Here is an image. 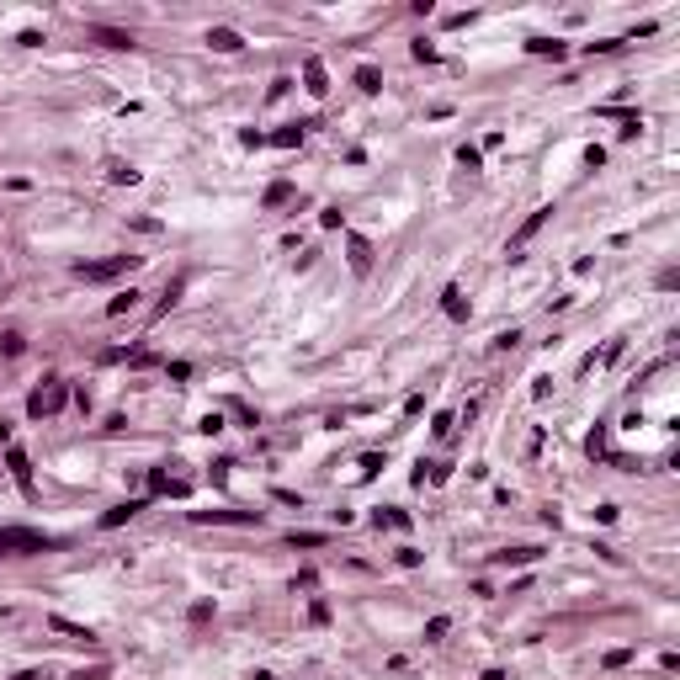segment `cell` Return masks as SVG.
I'll return each mask as SVG.
<instances>
[{
    "instance_id": "6da1fadb",
    "label": "cell",
    "mask_w": 680,
    "mask_h": 680,
    "mask_svg": "<svg viewBox=\"0 0 680 680\" xmlns=\"http://www.w3.org/2000/svg\"><path fill=\"white\" fill-rule=\"evenodd\" d=\"M64 548V537H48V532H32V526H6L0 532V558H16V553H48Z\"/></svg>"
},
{
    "instance_id": "7a4b0ae2",
    "label": "cell",
    "mask_w": 680,
    "mask_h": 680,
    "mask_svg": "<svg viewBox=\"0 0 680 680\" xmlns=\"http://www.w3.org/2000/svg\"><path fill=\"white\" fill-rule=\"evenodd\" d=\"M64 404H70V388H64L59 378H48L43 388H32V399H27V415L43 420V415H59Z\"/></svg>"
},
{
    "instance_id": "3957f363",
    "label": "cell",
    "mask_w": 680,
    "mask_h": 680,
    "mask_svg": "<svg viewBox=\"0 0 680 680\" xmlns=\"http://www.w3.org/2000/svg\"><path fill=\"white\" fill-rule=\"evenodd\" d=\"M143 255H112V261H91V266H80V276L85 282H112V276H122V271H133Z\"/></svg>"
},
{
    "instance_id": "277c9868",
    "label": "cell",
    "mask_w": 680,
    "mask_h": 680,
    "mask_svg": "<svg viewBox=\"0 0 680 680\" xmlns=\"http://www.w3.org/2000/svg\"><path fill=\"white\" fill-rule=\"evenodd\" d=\"M548 218H553V207H537V213H532L521 229H515V239L505 245V255H511V261H521V250H526V245H532V239L542 234V224H548Z\"/></svg>"
},
{
    "instance_id": "5b68a950",
    "label": "cell",
    "mask_w": 680,
    "mask_h": 680,
    "mask_svg": "<svg viewBox=\"0 0 680 680\" xmlns=\"http://www.w3.org/2000/svg\"><path fill=\"white\" fill-rule=\"evenodd\" d=\"M191 521H213V526H261V511H191Z\"/></svg>"
},
{
    "instance_id": "8992f818",
    "label": "cell",
    "mask_w": 680,
    "mask_h": 680,
    "mask_svg": "<svg viewBox=\"0 0 680 680\" xmlns=\"http://www.w3.org/2000/svg\"><path fill=\"white\" fill-rule=\"evenodd\" d=\"M186 489H191L186 478H170L165 468H149V494H176V500H181Z\"/></svg>"
},
{
    "instance_id": "52a82bcc",
    "label": "cell",
    "mask_w": 680,
    "mask_h": 680,
    "mask_svg": "<svg viewBox=\"0 0 680 680\" xmlns=\"http://www.w3.org/2000/svg\"><path fill=\"white\" fill-rule=\"evenodd\" d=\"M6 463H11V478H16V484H22V494H27V500H32V468H27V452H22V447H11V452H6Z\"/></svg>"
},
{
    "instance_id": "ba28073f",
    "label": "cell",
    "mask_w": 680,
    "mask_h": 680,
    "mask_svg": "<svg viewBox=\"0 0 680 680\" xmlns=\"http://www.w3.org/2000/svg\"><path fill=\"white\" fill-rule=\"evenodd\" d=\"M346 250H351V271L367 276V271H372V245H367L361 234H351V239H346Z\"/></svg>"
},
{
    "instance_id": "9c48e42d",
    "label": "cell",
    "mask_w": 680,
    "mask_h": 680,
    "mask_svg": "<svg viewBox=\"0 0 680 680\" xmlns=\"http://www.w3.org/2000/svg\"><path fill=\"white\" fill-rule=\"evenodd\" d=\"M303 91H309V96H324V91H330V75H324V64H319V59L303 64Z\"/></svg>"
},
{
    "instance_id": "30bf717a",
    "label": "cell",
    "mask_w": 680,
    "mask_h": 680,
    "mask_svg": "<svg viewBox=\"0 0 680 680\" xmlns=\"http://www.w3.org/2000/svg\"><path fill=\"white\" fill-rule=\"evenodd\" d=\"M207 43H213L218 53H239V48H245V37H239L234 27H213V32H207Z\"/></svg>"
},
{
    "instance_id": "8fae6325",
    "label": "cell",
    "mask_w": 680,
    "mask_h": 680,
    "mask_svg": "<svg viewBox=\"0 0 680 680\" xmlns=\"http://www.w3.org/2000/svg\"><path fill=\"white\" fill-rule=\"evenodd\" d=\"M526 53H537V59H563L569 48H563L558 37H526Z\"/></svg>"
},
{
    "instance_id": "7c38bea8",
    "label": "cell",
    "mask_w": 680,
    "mask_h": 680,
    "mask_svg": "<svg viewBox=\"0 0 680 680\" xmlns=\"http://www.w3.org/2000/svg\"><path fill=\"white\" fill-rule=\"evenodd\" d=\"M143 511V500H122V505H112V511L107 515H101V526H107V532H112V526H122V521H133V515H139Z\"/></svg>"
},
{
    "instance_id": "4fadbf2b",
    "label": "cell",
    "mask_w": 680,
    "mask_h": 680,
    "mask_svg": "<svg viewBox=\"0 0 680 680\" xmlns=\"http://www.w3.org/2000/svg\"><path fill=\"white\" fill-rule=\"evenodd\" d=\"M48 627H53V633H64V638H75V643H91V627H80V622H70V617H48Z\"/></svg>"
},
{
    "instance_id": "5bb4252c",
    "label": "cell",
    "mask_w": 680,
    "mask_h": 680,
    "mask_svg": "<svg viewBox=\"0 0 680 680\" xmlns=\"http://www.w3.org/2000/svg\"><path fill=\"white\" fill-rule=\"evenodd\" d=\"M442 309H447V319H468V298H463V287H447V293H442Z\"/></svg>"
},
{
    "instance_id": "9a60e30c",
    "label": "cell",
    "mask_w": 680,
    "mask_h": 680,
    "mask_svg": "<svg viewBox=\"0 0 680 680\" xmlns=\"http://www.w3.org/2000/svg\"><path fill=\"white\" fill-rule=\"evenodd\" d=\"M91 37H96V43H107V48H133V37L117 32V27H91Z\"/></svg>"
},
{
    "instance_id": "2e32d148",
    "label": "cell",
    "mask_w": 680,
    "mask_h": 680,
    "mask_svg": "<svg viewBox=\"0 0 680 680\" xmlns=\"http://www.w3.org/2000/svg\"><path fill=\"white\" fill-rule=\"evenodd\" d=\"M303 128H309V122H293V128L271 133V139H266V143H276V149H293V143H303Z\"/></svg>"
},
{
    "instance_id": "e0dca14e",
    "label": "cell",
    "mask_w": 680,
    "mask_h": 680,
    "mask_svg": "<svg viewBox=\"0 0 680 680\" xmlns=\"http://www.w3.org/2000/svg\"><path fill=\"white\" fill-rule=\"evenodd\" d=\"M139 298H143V293H133V287H128V293H117V298L107 303V314H112V319H117V314H133V309H139Z\"/></svg>"
},
{
    "instance_id": "ac0fdd59",
    "label": "cell",
    "mask_w": 680,
    "mask_h": 680,
    "mask_svg": "<svg viewBox=\"0 0 680 680\" xmlns=\"http://www.w3.org/2000/svg\"><path fill=\"white\" fill-rule=\"evenodd\" d=\"M287 197H293V181H271V186H266V207H282Z\"/></svg>"
},
{
    "instance_id": "d6986e66",
    "label": "cell",
    "mask_w": 680,
    "mask_h": 680,
    "mask_svg": "<svg viewBox=\"0 0 680 680\" xmlns=\"http://www.w3.org/2000/svg\"><path fill=\"white\" fill-rule=\"evenodd\" d=\"M357 85H361V91L372 96V91H383V75L372 70V64H361V70H357Z\"/></svg>"
},
{
    "instance_id": "ffe728a7",
    "label": "cell",
    "mask_w": 680,
    "mask_h": 680,
    "mask_svg": "<svg viewBox=\"0 0 680 680\" xmlns=\"http://www.w3.org/2000/svg\"><path fill=\"white\" fill-rule=\"evenodd\" d=\"M542 558V548H511V553H500V563H537Z\"/></svg>"
},
{
    "instance_id": "44dd1931",
    "label": "cell",
    "mask_w": 680,
    "mask_h": 680,
    "mask_svg": "<svg viewBox=\"0 0 680 680\" xmlns=\"http://www.w3.org/2000/svg\"><path fill=\"white\" fill-rule=\"evenodd\" d=\"M107 176L117 181V186H122V181L133 186V181H139V170H133V165H122V160H112V165H107Z\"/></svg>"
},
{
    "instance_id": "7402d4cb",
    "label": "cell",
    "mask_w": 680,
    "mask_h": 680,
    "mask_svg": "<svg viewBox=\"0 0 680 680\" xmlns=\"http://www.w3.org/2000/svg\"><path fill=\"white\" fill-rule=\"evenodd\" d=\"M378 526H394V532H409V515H404V511H378Z\"/></svg>"
},
{
    "instance_id": "603a6c76",
    "label": "cell",
    "mask_w": 680,
    "mask_h": 680,
    "mask_svg": "<svg viewBox=\"0 0 680 680\" xmlns=\"http://www.w3.org/2000/svg\"><path fill=\"white\" fill-rule=\"evenodd\" d=\"M287 542H293V548H324V532H293Z\"/></svg>"
},
{
    "instance_id": "cb8c5ba5",
    "label": "cell",
    "mask_w": 680,
    "mask_h": 680,
    "mask_svg": "<svg viewBox=\"0 0 680 680\" xmlns=\"http://www.w3.org/2000/svg\"><path fill=\"white\" fill-rule=\"evenodd\" d=\"M207 617H213V601H197V606H191V627H203Z\"/></svg>"
},
{
    "instance_id": "d4e9b609",
    "label": "cell",
    "mask_w": 680,
    "mask_h": 680,
    "mask_svg": "<svg viewBox=\"0 0 680 680\" xmlns=\"http://www.w3.org/2000/svg\"><path fill=\"white\" fill-rule=\"evenodd\" d=\"M457 165H468V170H478V149H473V143H463V149H457Z\"/></svg>"
},
{
    "instance_id": "484cf974",
    "label": "cell",
    "mask_w": 680,
    "mask_h": 680,
    "mask_svg": "<svg viewBox=\"0 0 680 680\" xmlns=\"http://www.w3.org/2000/svg\"><path fill=\"white\" fill-rule=\"evenodd\" d=\"M447 627H452V622H447V617H430V622H425V638H442Z\"/></svg>"
},
{
    "instance_id": "4316f807",
    "label": "cell",
    "mask_w": 680,
    "mask_h": 680,
    "mask_svg": "<svg viewBox=\"0 0 680 680\" xmlns=\"http://www.w3.org/2000/svg\"><path fill=\"white\" fill-rule=\"evenodd\" d=\"M70 680H107V665H96V669H75Z\"/></svg>"
},
{
    "instance_id": "83f0119b",
    "label": "cell",
    "mask_w": 680,
    "mask_h": 680,
    "mask_svg": "<svg viewBox=\"0 0 680 680\" xmlns=\"http://www.w3.org/2000/svg\"><path fill=\"white\" fill-rule=\"evenodd\" d=\"M484 680H505V669H484Z\"/></svg>"
},
{
    "instance_id": "f1b7e54d",
    "label": "cell",
    "mask_w": 680,
    "mask_h": 680,
    "mask_svg": "<svg viewBox=\"0 0 680 680\" xmlns=\"http://www.w3.org/2000/svg\"><path fill=\"white\" fill-rule=\"evenodd\" d=\"M250 680H276V675H271V669H255V675H250Z\"/></svg>"
}]
</instances>
